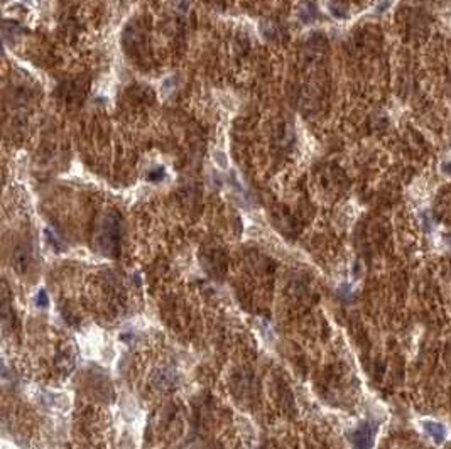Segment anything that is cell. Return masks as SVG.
Returning a JSON list of instances; mask_svg holds the SVG:
<instances>
[{
  "label": "cell",
  "instance_id": "cell-2",
  "mask_svg": "<svg viewBox=\"0 0 451 449\" xmlns=\"http://www.w3.org/2000/svg\"><path fill=\"white\" fill-rule=\"evenodd\" d=\"M422 427H424V431L428 432L429 436H431V439L434 441V443H443L445 441V438H446V429H445V426L443 424H440V422H433V421H426L424 424H422Z\"/></svg>",
  "mask_w": 451,
  "mask_h": 449
},
{
  "label": "cell",
  "instance_id": "cell-1",
  "mask_svg": "<svg viewBox=\"0 0 451 449\" xmlns=\"http://www.w3.org/2000/svg\"><path fill=\"white\" fill-rule=\"evenodd\" d=\"M355 449H370L374 444V429L368 424H362L355 432L353 438H351Z\"/></svg>",
  "mask_w": 451,
  "mask_h": 449
},
{
  "label": "cell",
  "instance_id": "cell-3",
  "mask_svg": "<svg viewBox=\"0 0 451 449\" xmlns=\"http://www.w3.org/2000/svg\"><path fill=\"white\" fill-rule=\"evenodd\" d=\"M441 169H443V172H445V174H451V160H448V162L443 164Z\"/></svg>",
  "mask_w": 451,
  "mask_h": 449
}]
</instances>
